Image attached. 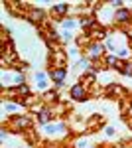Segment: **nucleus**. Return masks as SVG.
<instances>
[{"instance_id": "423d86ee", "label": "nucleus", "mask_w": 132, "mask_h": 148, "mask_svg": "<svg viewBox=\"0 0 132 148\" xmlns=\"http://www.w3.org/2000/svg\"><path fill=\"white\" fill-rule=\"evenodd\" d=\"M89 51H91L93 59H99L101 53H105V47H103V44H93V46L89 47Z\"/></svg>"}, {"instance_id": "39448f33", "label": "nucleus", "mask_w": 132, "mask_h": 148, "mask_svg": "<svg viewBox=\"0 0 132 148\" xmlns=\"http://www.w3.org/2000/svg\"><path fill=\"white\" fill-rule=\"evenodd\" d=\"M30 123H32V121H30L28 116H16V119H14V128H16V130H22L26 126H30Z\"/></svg>"}, {"instance_id": "1a4fd4ad", "label": "nucleus", "mask_w": 132, "mask_h": 148, "mask_svg": "<svg viewBox=\"0 0 132 148\" xmlns=\"http://www.w3.org/2000/svg\"><path fill=\"white\" fill-rule=\"evenodd\" d=\"M120 71L124 73V75H128V77H132V61H126V63H124V67H122Z\"/></svg>"}, {"instance_id": "7ed1b4c3", "label": "nucleus", "mask_w": 132, "mask_h": 148, "mask_svg": "<svg viewBox=\"0 0 132 148\" xmlns=\"http://www.w3.org/2000/svg\"><path fill=\"white\" fill-rule=\"evenodd\" d=\"M49 77L53 79L55 87H63L65 85V77H67V69L65 67H55L51 73H49Z\"/></svg>"}, {"instance_id": "f03ea898", "label": "nucleus", "mask_w": 132, "mask_h": 148, "mask_svg": "<svg viewBox=\"0 0 132 148\" xmlns=\"http://www.w3.org/2000/svg\"><path fill=\"white\" fill-rule=\"evenodd\" d=\"M114 20L120 24V26H128V24H132V12L128 10V8H118L116 10V14H114Z\"/></svg>"}, {"instance_id": "f257e3e1", "label": "nucleus", "mask_w": 132, "mask_h": 148, "mask_svg": "<svg viewBox=\"0 0 132 148\" xmlns=\"http://www.w3.org/2000/svg\"><path fill=\"white\" fill-rule=\"evenodd\" d=\"M69 97H71V101H85L87 99V87L83 83H75L69 89Z\"/></svg>"}, {"instance_id": "20e7f679", "label": "nucleus", "mask_w": 132, "mask_h": 148, "mask_svg": "<svg viewBox=\"0 0 132 148\" xmlns=\"http://www.w3.org/2000/svg\"><path fill=\"white\" fill-rule=\"evenodd\" d=\"M28 20L34 22V24L42 22V20H44V10H40V8H32V12L28 14Z\"/></svg>"}, {"instance_id": "9d476101", "label": "nucleus", "mask_w": 132, "mask_h": 148, "mask_svg": "<svg viewBox=\"0 0 132 148\" xmlns=\"http://www.w3.org/2000/svg\"><path fill=\"white\" fill-rule=\"evenodd\" d=\"M63 26H65V28H71V30H73V28H75V20H65V22H63Z\"/></svg>"}, {"instance_id": "6e6552de", "label": "nucleus", "mask_w": 132, "mask_h": 148, "mask_svg": "<svg viewBox=\"0 0 132 148\" xmlns=\"http://www.w3.org/2000/svg\"><path fill=\"white\" fill-rule=\"evenodd\" d=\"M57 99H59V97H57V93H55V91H49V93H45V95H44V101L45 103H57Z\"/></svg>"}, {"instance_id": "0eeeda50", "label": "nucleus", "mask_w": 132, "mask_h": 148, "mask_svg": "<svg viewBox=\"0 0 132 148\" xmlns=\"http://www.w3.org/2000/svg\"><path fill=\"white\" fill-rule=\"evenodd\" d=\"M67 12H69V6L67 4H55L53 6V14H57V16H63Z\"/></svg>"}]
</instances>
